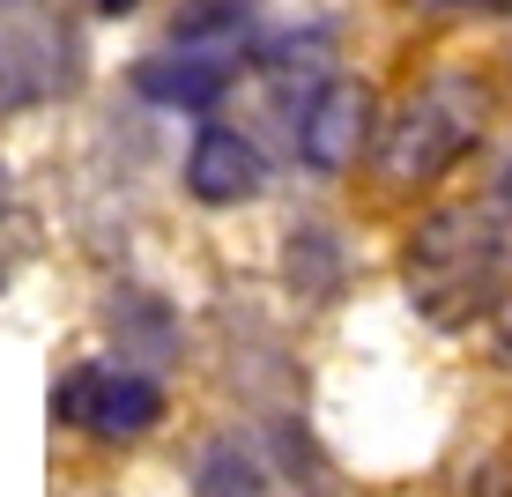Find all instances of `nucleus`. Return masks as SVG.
<instances>
[{
    "mask_svg": "<svg viewBox=\"0 0 512 497\" xmlns=\"http://www.w3.org/2000/svg\"><path fill=\"white\" fill-rule=\"evenodd\" d=\"M401 290L431 327H475L498 312L505 290V238L490 208H431L401 245Z\"/></svg>",
    "mask_w": 512,
    "mask_h": 497,
    "instance_id": "f257e3e1",
    "label": "nucleus"
},
{
    "mask_svg": "<svg viewBox=\"0 0 512 497\" xmlns=\"http://www.w3.org/2000/svg\"><path fill=\"white\" fill-rule=\"evenodd\" d=\"M483 119H490L483 75H468V67L423 75L416 90L401 97V112L386 119V134H379V179L394 193H416V186L446 179L475 141H483Z\"/></svg>",
    "mask_w": 512,
    "mask_h": 497,
    "instance_id": "f03ea898",
    "label": "nucleus"
},
{
    "mask_svg": "<svg viewBox=\"0 0 512 497\" xmlns=\"http://www.w3.org/2000/svg\"><path fill=\"white\" fill-rule=\"evenodd\" d=\"M52 423L127 446V438H149L164 423V386L149 371H67L52 386Z\"/></svg>",
    "mask_w": 512,
    "mask_h": 497,
    "instance_id": "7ed1b4c3",
    "label": "nucleus"
},
{
    "mask_svg": "<svg viewBox=\"0 0 512 497\" xmlns=\"http://www.w3.org/2000/svg\"><path fill=\"white\" fill-rule=\"evenodd\" d=\"M75 82V38L52 8H0V119Z\"/></svg>",
    "mask_w": 512,
    "mask_h": 497,
    "instance_id": "20e7f679",
    "label": "nucleus"
},
{
    "mask_svg": "<svg viewBox=\"0 0 512 497\" xmlns=\"http://www.w3.org/2000/svg\"><path fill=\"white\" fill-rule=\"evenodd\" d=\"M372 149V82L357 75H327L320 90L305 97V112H297V156H305V171H349L357 156Z\"/></svg>",
    "mask_w": 512,
    "mask_h": 497,
    "instance_id": "39448f33",
    "label": "nucleus"
},
{
    "mask_svg": "<svg viewBox=\"0 0 512 497\" xmlns=\"http://www.w3.org/2000/svg\"><path fill=\"white\" fill-rule=\"evenodd\" d=\"M245 52H223V45H186V38H164V52H149V60L134 67V90L149 104H179V112H201V104H216L231 90Z\"/></svg>",
    "mask_w": 512,
    "mask_h": 497,
    "instance_id": "423d86ee",
    "label": "nucleus"
},
{
    "mask_svg": "<svg viewBox=\"0 0 512 497\" xmlns=\"http://www.w3.org/2000/svg\"><path fill=\"white\" fill-rule=\"evenodd\" d=\"M260 186H268V164H260V149L238 127H201V134H193V149H186V193L201 208H238V201H253Z\"/></svg>",
    "mask_w": 512,
    "mask_h": 497,
    "instance_id": "0eeeda50",
    "label": "nucleus"
},
{
    "mask_svg": "<svg viewBox=\"0 0 512 497\" xmlns=\"http://www.w3.org/2000/svg\"><path fill=\"white\" fill-rule=\"evenodd\" d=\"M112 342L119 357H127V371H164L171 357H179V319H171L156 297H119L112 305Z\"/></svg>",
    "mask_w": 512,
    "mask_h": 497,
    "instance_id": "6e6552de",
    "label": "nucleus"
},
{
    "mask_svg": "<svg viewBox=\"0 0 512 497\" xmlns=\"http://www.w3.org/2000/svg\"><path fill=\"white\" fill-rule=\"evenodd\" d=\"M260 490H268V468H260L253 438L223 431V438L201 446V460H193V497H260Z\"/></svg>",
    "mask_w": 512,
    "mask_h": 497,
    "instance_id": "1a4fd4ad",
    "label": "nucleus"
},
{
    "mask_svg": "<svg viewBox=\"0 0 512 497\" xmlns=\"http://www.w3.org/2000/svg\"><path fill=\"white\" fill-rule=\"evenodd\" d=\"M334 282V238L327 230H297L290 238V290H327Z\"/></svg>",
    "mask_w": 512,
    "mask_h": 497,
    "instance_id": "9d476101",
    "label": "nucleus"
},
{
    "mask_svg": "<svg viewBox=\"0 0 512 497\" xmlns=\"http://www.w3.org/2000/svg\"><path fill=\"white\" fill-rule=\"evenodd\" d=\"M490 349H498V364L512 371V297H505L498 312H490Z\"/></svg>",
    "mask_w": 512,
    "mask_h": 497,
    "instance_id": "9b49d317",
    "label": "nucleus"
},
{
    "mask_svg": "<svg viewBox=\"0 0 512 497\" xmlns=\"http://www.w3.org/2000/svg\"><path fill=\"white\" fill-rule=\"evenodd\" d=\"M416 8H490V0H416Z\"/></svg>",
    "mask_w": 512,
    "mask_h": 497,
    "instance_id": "f8f14e48",
    "label": "nucleus"
},
{
    "mask_svg": "<svg viewBox=\"0 0 512 497\" xmlns=\"http://www.w3.org/2000/svg\"><path fill=\"white\" fill-rule=\"evenodd\" d=\"M97 8H104V15H134L141 0H97Z\"/></svg>",
    "mask_w": 512,
    "mask_h": 497,
    "instance_id": "ddd939ff",
    "label": "nucleus"
},
{
    "mask_svg": "<svg viewBox=\"0 0 512 497\" xmlns=\"http://www.w3.org/2000/svg\"><path fill=\"white\" fill-rule=\"evenodd\" d=\"M8 193H15V179H8V164H0V216H8Z\"/></svg>",
    "mask_w": 512,
    "mask_h": 497,
    "instance_id": "4468645a",
    "label": "nucleus"
}]
</instances>
